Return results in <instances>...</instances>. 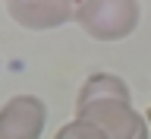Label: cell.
<instances>
[{
  "mask_svg": "<svg viewBox=\"0 0 151 139\" xmlns=\"http://www.w3.org/2000/svg\"><path fill=\"white\" fill-rule=\"evenodd\" d=\"M142 9L132 0H85L76 3V22L94 41H123L139 25Z\"/></svg>",
  "mask_w": 151,
  "mask_h": 139,
  "instance_id": "obj_1",
  "label": "cell"
},
{
  "mask_svg": "<svg viewBox=\"0 0 151 139\" xmlns=\"http://www.w3.org/2000/svg\"><path fill=\"white\" fill-rule=\"evenodd\" d=\"M76 117L101 127L107 139H148L151 127L129 101H94L76 108Z\"/></svg>",
  "mask_w": 151,
  "mask_h": 139,
  "instance_id": "obj_2",
  "label": "cell"
},
{
  "mask_svg": "<svg viewBox=\"0 0 151 139\" xmlns=\"http://www.w3.org/2000/svg\"><path fill=\"white\" fill-rule=\"evenodd\" d=\"M47 108L38 95H13L0 108V139H41Z\"/></svg>",
  "mask_w": 151,
  "mask_h": 139,
  "instance_id": "obj_3",
  "label": "cell"
},
{
  "mask_svg": "<svg viewBox=\"0 0 151 139\" xmlns=\"http://www.w3.org/2000/svg\"><path fill=\"white\" fill-rule=\"evenodd\" d=\"M6 13L13 22L32 32H47L76 19V3H63V0H16L6 3Z\"/></svg>",
  "mask_w": 151,
  "mask_h": 139,
  "instance_id": "obj_4",
  "label": "cell"
},
{
  "mask_svg": "<svg viewBox=\"0 0 151 139\" xmlns=\"http://www.w3.org/2000/svg\"><path fill=\"white\" fill-rule=\"evenodd\" d=\"M94 101H129L132 104V92H129V85L123 82L120 76L91 73L82 82L79 95H76V108H85V104H94Z\"/></svg>",
  "mask_w": 151,
  "mask_h": 139,
  "instance_id": "obj_5",
  "label": "cell"
},
{
  "mask_svg": "<svg viewBox=\"0 0 151 139\" xmlns=\"http://www.w3.org/2000/svg\"><path fill=\"white\" fill-rule=\"evenodd\" d=\"M54 139H107V136H104L101 127H94V123L82 120V117H76V120L63 123V127L54 133Z\"/></svg>",
  "mask_w": 151,
  "mask_h": 139,
  "instance_id": "obj_6",
  "label": "cell"
}]
</instances>
